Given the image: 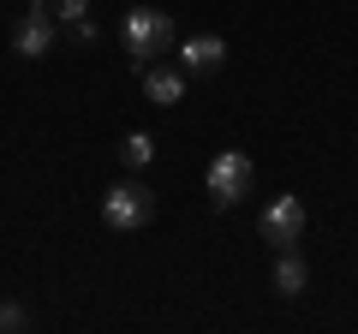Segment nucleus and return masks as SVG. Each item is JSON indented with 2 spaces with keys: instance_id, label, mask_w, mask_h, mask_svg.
Segmentation results:
<instances>
[{
  "instance_id": "1",
  "label": "nucleus",
  "mask_w": 358,
  "mask_h": 334,
  "mask_svg": "<svg viewBox=\"0 0 358 334\" xmlns=\"http://www.w3.org/2000/svg\"><path fill=\"white\" fill-rule=\"evenodd\" d=\"M120 36H126V54H131V66H155V54H173V18L167 13H155V6H131L126 13V24H120Z\"/></svg>"
},
{
  "instance_id": "2",
  "label": "nucleus",
  "mask_w": 358,
  "mask_h": 334,
  "mask_svg": "<svg viewBox=\"0 0 358 334\" xmlns=\"http://www.w3.org/2000/svg\"><path fill=\"white\" fill-rule=\"evenodd\" d=\"M251 173H257V167H251V155H245V150H221L215 161H209V173H203L209 203H215V209H233L245 191H251Z\"/></svg>"
},
{
  "instance_id": "3",
  "label": "nucleus",
  "mask_w": 358,
  "mask_h": 334,
  "mask_svg": "<svg viewBox=\"0 0 358 334\" xmlns=\"http://www.w3.org/2000/svg\"><path fill=\"white\" fill-rule=\"evenodd\" d=\"M150 215H155V191H150V185H114V191L102 197V221L114 233L150 227Z\"/></svg>"
},
{
  "instance_id": "4",
  "label": "nucleus",
  "mask_w": 358,
  "mask_h": 334,
  "mask_svg": "<svg viewBox=\"0 0 358 334\" xmlns=\"http://www.w3.org/2000/svg\"><path fill=\"white\" fill-rule=\"evenodd\" d=\"M257 227H263L268 245H299V233H305V203H299V197H268Z\"/></svg>"
},
{
  "instance_id": "5",
  "label": "nucleus",
  "mask_w": 358,
  "mask_h": 334,
  "mask_svg": "<svg viewBox=\"0 0 358 334\" xmlns=\"http://www.w3.org/2000/svg\"><path fill=\"white\" fill-rule=\"evenodd\" d=\"M48 48H54V13H48V0H36V6L18 18V30H13V54H24V60H42Z\"/></svg>"
},
{
  "instance_id": "6",
  "label": "nucleus",
  "mask_w": 358,
  "mask_h": 334,
  "mask_svg": "<svg viewBox=\"0 0 358 334\" xmlns=\"http://www.w3.org/2000/svg\"><path fill=\"white\" fill-rule=\"evenodd\" d=\"M179 66H185V78H215L227 66V42L221 36H185L179 42Z\"/></svg>"
},
{
  "instance_id": "7",
  "label": "nucleus",
  "mask_w": 358,
  "mask_h": 334,
  "mask_svg": "<svg viewBox=\"0 0 358 334\" xmlns=\"http://www.w3.org/2000/svg\"><path fill=\"white\" fill-rule=\"evenodd\" d=\"M143 96H150L155 108L185 102V66H143Z\"/></svg>"
},
{
  "instance_id": "8",
  "label": "nucleus",
  "mask_w": 358,
  "mask_h": 334,
  "mask_svg": "<svg viewBox=\"0 0 358 334\" xmlns=\"http://www.w3.org/2000/svg\"><path fill=\"white\" fill-rule=\"evenodd\" d=\"M310 286V269H305V257H299L293 245H281V257H275V293L281 298H299Z\"/></svg>"
},
{
  "instance_id": "9",
  "label": "nucleus",
  "mask_w": 358,
  "mask_h": 334,
  "mask_svg": "<svg viewBox=\"0 0 358 334\" xmlns=\"http://www.w3.org/2000/svg\"><path fill=\"white\" fill-rule=\"evenodd\" d=\"M120 161H126V167H150V161H155V138H150V131H126Z\"/></svg>"
},
{
  "instance_id": "10",
  "label": "nucleus",
  "mask_w": 358,
  "mask_h": 334,
  "mask_svg": "<svg viewBox=\"0 0 358 334\" xmlns=\"http://www.w3.org/2000/svg\"><path fill=\"white\" fill-rule=\"evenodd\" d=\"M48 13L60 24H72V18H90V0H48Z\"/></svg>"
},
{
  "instance_id": "11",
  "label": "nucleus",
  "mask_w": 358,
  "mask_h": 334,
  "mask_svg": "<svg viewBox=\"0 0 358 334\" xmlns=\"http://www.w3.org/2000/svg\"><path fill=\"white\" fill-rule=\"evenodd\" d=\"M0 328L24 334V328H30V310H24V305H0Z\"/></svg>"
},
{
  "instance_id": "12",
  "label": "nucleus",
  "mask_w": 358,
  "mask_h": 334,
  "mask_svg": "<svg viewBox=\"0 0 358 334\" xmlns=\"http://www.w3.org/2000/svg\"><path fill=\"white\" fill-rule=\"evenodd\" d=\"M66 36H72V42H84V48H90V42H96V24H90V18H72V24H66Z\"/></svg>"
}]
</instances>
